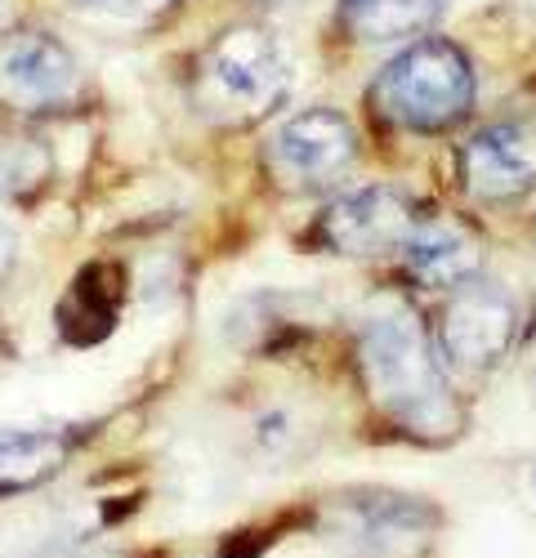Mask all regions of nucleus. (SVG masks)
<instances>
[{
    "label": "nucleus",
    "mask_w": 536,
    "mask_h": 558,
    "mask_svg": "<svg viewBox=\"0 0 536 558\" xmlns=\"http://www.w3.org/2000/svg\"><path fill=\"white\" fill-rule=\"evenodd\" d=\"M357 371L371 407L412 442L442 447L465 425L461 398L447 385V362L421 317L402 304L376 308L357 327Z\"/></svg>",
    "instance_id": "obj_1"
},
{
    "label": "nucleus",
    "mask_w": 536,
    "mask_h": 558,
    "mask_svg": "<svg viewBox=\"0 0 536 558\" xmlns=\"http://www.w3.org/2000/svg\"><path fill=\"white\" fill-rule=\"evenodd\" d=\"M193 108L223 130L268 121L291 89V68L278 36L259 23L223 27L193 63Z\"/></svg>",
    "instance_id": "obj_2"
},
{
    "label": "nucleus",
    "mask_w": 536,
    "mask_h": 558,
    "mask_svg": "<svg viewBox=\"0 0 536 558\" xmlns=\"http://www.w3.org/2000/svg\"><path fill=\"white\" fill-rule=\"evenodd\" d=\"M371 112L407 134L456 130L474 112V68L452 40H416L371 81Z\"/></svg>",
    "instance_id": "obj_3"
},
{
    "label": "nucleus",
    "mask_w": 536,
    "mask_h": 558,
    "mask_svg": "<svg viewBox=\"0 0 536 558\" xmlns=\"http://www.w3.org/2000/svg\"><path fill=\"white\" fill-rule=\"evenodd\" d=\"M318 527L349 558H429L442 532L438 505L412 492L353 487L322 505Z\"/></svg>",
    "instance_id": "obj_4"
},
{
    "label": "nucleus",
    "mask_w": 536,
    "mask_h": 558,
    "mask_svg": "<svg viewBox=\"0 0 536 558\" xmlns=\"http://www.w3.org/2000/svg\"><path fill=\"white\" fill-rule=\"evenodd\" d=\"M434 336L442 362H452L465 376H483L514 349L519 300L491 277H470L456 291H447Z\"/></svg>",
    "instance_id": "obj_5"
},
{
    "label": "nucleus",
    "mask_w": 536,
    "mask_h": 558,
    "mask_svg": "<svg viewBox=\"0 0 536 558\" xmlns=\"http://www.w3.org/2000/svg\"><path fill=\"white\" fill-rule=\"evenodd\" d=\"M85 89L81 63L54 32L10 27L0 32V108L23 117L68 112Z\"/></svg>",
    "instance_id": "obj_6"
},
{
    "label": "nucleus",
    "mask_w": 536,
    "mask_h": 558,
    "mask_svg": "<svg viewBox=\"0 0 536 558\" xmlns=\"http://www.w3.org/2000/svg\"><path fill=\"white\" fill-rule=\"evenodd\" d=\"M357 134L336 108H304L268 138V170L291 193H322L353 170Z\"/></svg>",
    "instance_id": "obj_7"
},
{
    "label": "nucleus",
    "mask_w": 536,
    "mask_h": 558,
    "mask_svg": "<svg viewBox=\"0 0 536 558\" xmlns=\"http://www.w3.org/2000/svg\"><path fill=\"white\" fill-rule=\"evenodd\" d=\"M425 219V210L416 206L412 193L393 189V183H371V189H357L336 197L322 219H318V238L327 242V251L336 255H389L412 238V228Z\"/></svg>",
    "instance_id": "obj_8"
},
{
    "label": "nucleus",
    "mask_w": 536,
    "mask_h": 558,
    "mask_svg": "<svg viewBox=\"0 0 536 558\" xmlns=\"http://www.w3.org/2000/svg\"><path fill=\"white\" fill-rule=\"evenodd\" d=\"M461 183L474 202L505 206L536 189V117L487 121L461 148Z\"/></svg>",
    "instance_id": "obj_9"
},
{
    "label": "nucleus",
    "mask_w": 536,
    "mask_h": 558,
    "mask_svg": "<svg viewBox=\"0 0 536 558\" xmlns=\"http://www.w3.org/2000/svg\"><path fill=\"white\" fill-rule=\"evenodd\" d=\"M483 255H487L483 232L465 215H447V210L438 215L425 210V219L412 228V238L398 246L402 272L416 287H434V291H456L461 282L478 277Z\"/></svg>",
    "instance_id": "obj_10"
},
{
    "label": "nucleus",
    "mask_w": 536,
    "mask_h": 558,
    "mask_svg": "<svg viewBox=\"0 0 536 558\" xmlns=\"http://www.w3.org/2000/svg\"><path fill=\"white\" fill-rule=\"evenodd\" d=\"M452 0H340L336 23L344 36L363 45H385V40H407L429 32Z\"/></svg>",
    "instance_id": "obj_11"
},
{
    "label": "nucleus",
    "mask_w": 536,
    "mask_h": 558,
    "mask_svg": "<svg viewBox=\"0 0 536 558\" xmlns=\"http://www.w3.org/2000/svg\"><path fill=\"white\" fill-rule=\"evenodd\" d=\"M72 442L50 429H14L0 425V496H19L63 474Z\"/></svg>",
    "instance_id": "obj_12"
},
{
    "label": "nucleus",
    "mask_w": 536,
    "mask_h": 558,
    "mask_svg": "<svg viewBox=\"0 0 536 558\" xmlns=\"http://www.w3.org/2000/svg\"><path fill=\"white\" fill-rule=\"evenodd\" d=\"M117 304H121V272L112 264H89V268H81L76 287L68 291V300L59 308V327L68 331L76 317H95L99 331L108 336L117 322Z\"/></svg>",
    "instance_id": "obj_13"
},
{
    "label": "nucleus",
    "mask_w": 536,
    "mask_h": 558,
    "mask_svg": "<svg viewBox=\"0 0 536 558\" xmlns=\"http://www.w3.org/2000/svg\"><path fill=\"white\" fill-rule=\"evenodd\" d=\"M54 170V157L40 138L27 134H0V197H27L36 193Z\"/></svg>",
    "instance_id": "obj_14"
},
{
    "label": "nucleus",
    "mask_w": 536,
    "mask_h": 558,
    "mask_svg": "<svg viewBox=\"0 0 536 558\" xmlns=\"http://www.w3.org/2000/svg\"><path fill=\"white\" fill-rule=\"evenodd\" d=\"M85 14L121 23V27H161L170 23L188 0H76Z\"/></svg>",
    "instance_id": "obj_15"
},
{
    "label": "nucleus",
    "mask_w": 536,
    "mask_h": 558,
    "mask_svg": "<svg viewBox=\"0 0 536 558\" xmlns=\"http://www.w3.org/2000/svg\"><path fill=\"white\" fill-rule=\"evenodd\" d=\"M14 259H19V242H14V232H10L5 223H0V277H10Z\"/></svg>",
    "instance_id": "obj_16"
},
{
    "label": "nucleus",
    "mask_w": 536,
    "mask_h": 558,
    "mask_svg": "<svg viewBox=\"0 0 536 558\" xmlns=\"http://www.w3.org/2000/svg\"><path fill=\"white\" fill-rule=\"evenodd\" d=\"M532 478H536V470H532Z\"/></svg>",
    "instance_id": "obj_17"
}]
</instances>
